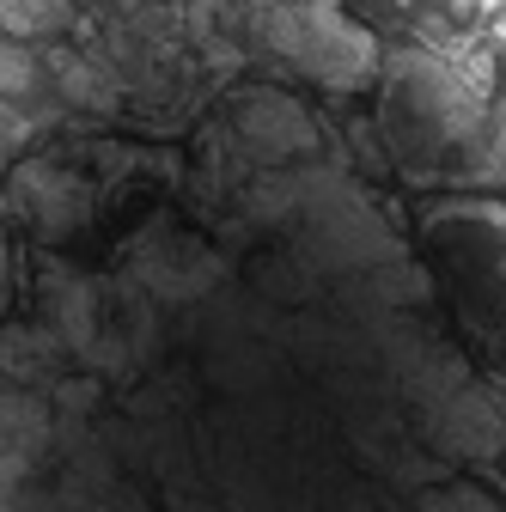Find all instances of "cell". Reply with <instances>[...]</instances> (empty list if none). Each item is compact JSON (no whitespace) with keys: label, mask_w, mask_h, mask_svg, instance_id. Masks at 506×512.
Returning <instances> with one entry per match:
<instances>
[{"label":"cell","mask_w":506,"mask_h":512,"mask_svg":"<svg viewBox=\"0 0 506 512\" xmlns=\"http://www.w3.org/2000/svg\"><path fill=\"white\" fill-rule=\"evenodd\" d=\"M220 19L171 196L80 0L25 43L49 98L0 43V512H506V299H446L293 0L202 104Z\"/></svg>","instance_id":"6da1fadb"}]
</instances>
